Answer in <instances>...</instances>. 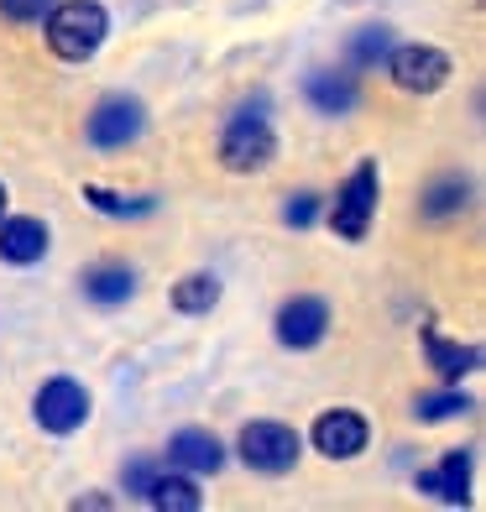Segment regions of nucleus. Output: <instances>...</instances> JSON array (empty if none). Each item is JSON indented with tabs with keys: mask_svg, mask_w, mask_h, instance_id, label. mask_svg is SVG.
Here are the masks:
<instances>
[{
	"mask_svg": "<svg viewBox=\"0 0 486 512\" xmlns=\"http://www.w3.org/2000/svg\"><path fill=\"white\" fill-rule=\"evenodd\" d=\"M324 330H330V304H324V298L298 293L277 309V340H283L288 351H314L324 340Z\"/></svg>",
	"mask_w": 486,
	"mask_h": 512,
	"instance_id": "obj_8",
	"label": "nucleus"
},
{
	"mask_svg": "<svg viewBox=\"0 0 486 512\" xmlns=\"http://www.w3.org/2000/svg\"><path fill=\"white\" fill-rule=\"evenodd\" d=\"M32 413H37V424L48 434H74L89 418V392L79 382H68V377H53V382H42Z\"/></svg>",
	"mask_w": 486,
	"mask_h": 512,
	"instance_id": "obj_7",
	"label": "nucleus"
},
{
	"mask_svg": "<svg viewBox=\"0 0 486 512\" xmlns=\"http://www.w3.org/2000/svg\"><path fill=\"white\" fill-rule=\"evenodd\" d=\"M0 215H6V189H0Z\"/></svg>",
	"mask_w": 486,
	"mask_h": 512,
	"instance_id": "obj_25",
	"label": "nucleus"
},
{
	"mask_svg": "<svg viewBox=\"0 0 486 512\" xmlns=\"http://www.w3.org/2000/svg\"><path fill=\"white\" fill-rule=\"evenodd\" d=\"M387 74H392L398 89H408V95H434V89L450 79V58L439 48L413 42V48H392L387 53Z\"/></svg>",
	"mask_w": 486,
	"mask_h": 512,
	"instance_id": "obj_6",
	"label": "nucleus"
},
{
	"mask_svg": "<svg viewBox=\"0 0 486 512\" xmlns=\"http://www.w3.org/2000/svg\"><path fill=\"white\" fill-rule=\"evenodd\" d=\"M168 465L194 471V476H215L220 465H225V445H220L210 429H178L168 439Z\"/></svg>",
	"mask_w": 486,
	"mask_h": 512,
	"instance_id": "obj_10",
	"label": "nucleus"
},
{
	"mask_svg": "<svg viewBox=\"0 0 486 512\" xmlns=\"http://www.w3.org/2000/svg\"><path fill=\"white\" fill-rule=\"evenodd\" d=\"M298 455H304V439H298V429H288V424L262 418V424H246L241 429V460L251 465V471L283 476V471H293V465H298Z\"/></svg>",
	"mask_w": 486,
	"mask_h": 512,
	"instance_id": "obj_3",
	"label": "nucleus"
},
{
	"mask_svg": "<svg viewBox=\"0 0 486 512\" xmlns=\"http://www.w3.org/2000/svg\"><path fill=\"white\" fill-rule=\"evenodd\" d=\"M131 293H136V272H131V267L105 262V267H89V272H84V298H89V304H100V309L126 304Z\"/></svg>",
	"mask_w": 486,
	"mask_h": 512,
	"instance_id": "obj_14",
	"label": "nucleus"
},
{
	"mask_svg": "<svg viewBox=\"0 0 486 512\" xmlns=\"http://www.w3.org/2000/svg\"><path fill=\"white\" fill-rule=\"evenodd\" d=\"M48 256V225L32 220V215H16V220H0V262H16V267H32Z\"/></svg>",
	"mask_w": 486,
	"mask_h": 512,
	"instance_id": "obj_11",
	"label": "nucleus"
},
{
	"mask_svg": "<svg viewBox=\"0 0 486 512\" xmlns=\"http://www.w3.org/2000/svg\"><path fill=\"white\" fill-rule=\"evenodd\" d=\"M277 157V136L267 126V100H251L230 115V126L220 136V162L230 173H257Z\"/></svg>",
	"mask_w": 486,
	"mask_h": 512,
	"instance_id": "obj_2",
	"label": "nucleus"
},
{
	"mask_svg": "<svg viewBox=\"0 0 486 512\" xmlns=\"http://www.w3.org/2000/svg\"><path fill=\"white\" fill-rule=\"evenodd\" d=\"M142 126H147L142 100L110 95V100H100L95 115L84 121V136H89V147H100V152H121V147H131L136 136H142Z\"/></svg>",
	"mask_w": 486,
	"mask_h": 512,
	"instance_id": "obj_5",
	"label": "nucleus"
},
{
	"mask_svg": "<svg viewBox=\"0 0 486 512\" xmlns=\"http://www.w3.org/2000/svg\"><path fill=\"white\" fill-rule=\"evenodd\" d=\"M53 11V0H0V16L6 21H42Z\"/></svg>",
	"mask_w": 486,
	"mask_h": 512,
	"instance_id": "obj_23",
	"label": "nucleus"
},
{
	"mask_svg": "<svg viewBox=\"0 0 486 512\" xmlns=\"http://www.w3.org/2000/svg\"><path fill=\"white\" fill-rule=\"evenodd\" d=\"M110 32V16L100 0H63L48 11V48L68 63H84L100 53V42Z\"/></svg>",
	"mask_w": 486,
	"mask_h": 512,
	"instance_id": "obj_1",
	"label": "nucleus"
},
{
	"mask_svg": "<svg viewBox=\"0 0 486 512\" xmlns=\"http://www.w3.org/2000/svg\"><path fill=\"white\" fill-rule=\"evenodd\" d=\"M466 178H439L434 189L424 194V215L429 220H445V215H460V209H466Z\"/></svg>",
	"mask_w": 486,
	"mask_h": 512,
	"instance_id": "obj_18",
	"label": "nucleus"
},
{
	"mask_svg": "<svg viewBox=\"0 0 486 512\" xmlns=\"http://www.w3.org/2000/svg\"><path fill=\"white\" fill-rule=\"evenodd\" d=\"M215 304H220V277L215 272H189L173 288V309L178 314H210Z\"/></svg>",
	"mask_w": 486,
	"mask_h": 512,
	"instance_id": "obj_17",
	"label": "nucleus"
},
{
	"mask_svg": "<svg viewBox=\"0 0 486 512\" xmlns=\"http://www.w3.org/2000/svg\"><path fill=\"white\" fill-rule=\"evenodd\" d=\"M392 53V32L387 27H361L356 37H351V68H372V63H382Z\"/></svg>",
	"mask_w": 486,
	"mask_h": 512,
	"instance_id": "obj_20",
	"label": "nucleus"
},
{
	"mask_svg": "<svg viewBox=\"0 0 486 512\" xmlns=\"http://www.w3.org/2000/svg\"><path fill=\"white\" fill-rule=\"evenodd\" d=\"M147 502H152V507H162V512H199V507H204L199 486H194L189 476H152Z\"/></svg>",
	"mask_w": 486,
	"mask_h": 512,
	"instance_id": "obj_16",
	"label": "nucleus"
},
{
	"mask_svg": "<svg viewBox=\"0 0 486 512\" xmlns=\"http://www.w3.org/2000/svg\"><path fill=\"white\" fill-rule=\"evenodd\" d=\"M314 450L319 455H330V460H351L366 450V418L351 413V408H335V413H324L319 424H314Z\"/></svg>",
	"mask_w": 486,
	"mask_h": 512,
	"instance_id": "obj_9",
	"label": "nucleus"
},
{
	"mask_svg": "<svg viewBox=\"0 0 486 512\" xmlns=\"http://www.w3.org/2000/svg\"><path fill=\"white\" fill-rule=\"evenodd\" d=\"M84 199L95 204L100 215H115V220H142V215H152V209H157L152 194H142V199H121V194H110V189H84Z\"/></svg>",
	"mask_w": 486,
	"mask_h": 512,
	"instance_id": "obj_19",
	"label": "nucleus"
},
{
	"mask_svg": "<svg viewBox=\"0 0 486 512\" xmlns=\"http://www.w3.org/2000/svg\"><path fill=\"white\" fill-rule=\"evenodd\" d=\"M304 95L319 115H351L361 105V89H356V74H330V68H319V74L304 79Z\"/></svg>",
	"mask_w": 486,
	"mask_h": 512,
	"instance_id": "obj_12",
	"label": "nucleus"
},
{
	"mask_svg": "<svg viewBox=\"0 0 486 512\" xmlns=\"http://www.w3.org/2000/svg\"><path fill=\"white\" fill-rule=\"evenodd\" d=\"M314 215H319V194H293V199L283 204V220H288L293 230L314 225Z\"/></svg>",
	"mask_w": 486,
	"mask_h": 512,
	"instance_id": "obj_22",
	"label": "nucleus"
},
{
	"mask_svg": "<svg viewBox=\"0 0 486 512\" xmlns=\"http://www.w3.org/2000/svg\"><path fill=\"white\" fill-rule=\"evenodd\" d=\"M471 486V450H450L434 471H419V492H429L434 502H466Z\"/></svg>",
	"mask_w": 486,
	"mask_h": 512,
	"instance_id": "obj_13",
	"label": "nucleus"
},
{
	"mask_svg": "<svg viewBox=\"0 0 486 512\" xmlns=\"http://www.w3.org/2000/svg\"><path fill=\"white\" fill-rule=\"evenodd\" d=\"M460 413H471V398H460V392H434V398L413 403L419 424H445V418H460Z\"/></svg>",
	"mask_w": 486,
	"mask_h": 512,
	"instance_id": "obj_21",
	"label": "nucleus"
},
{
	"mask_svg": "<svg viewBox=\"0 0 486 512\" xmlns=\"http://www.w3.org/2000/svg\"><path fill=\"white\" fill-rule=\"evenodd\" d=\"M152 476H157V465L142 455V460H131L126 465V492H136V497H147V486H152Z\"/></svg>",
	"mask_w": 486,
	"mask_h": 512,
	"instance_id": "obj_24",
	"label": "nucleus"
},
{
	"mask_svg": "<svg viewBox=\"0 0 486 512\" xmlns=\"http://www.w3.org/2000/svg\"><path fill=\"white\" fill-rule=\"evenodd\" d=\"M372 215H377V162H361V168L340 183L330 225H335L340 241H361L366 230H372Z\"/></svg>",
	"mask_w": 486,
	"mask_h": 512,
	"instance_id": "obj_4",
	"label": "nucleus"
},
{
	"mask_svg": "<svg viewBox=\"0 0 486 512\" xmlns=\"http://www.w3.org/2000/svg\"><path fill=\"white\" fill-rule=\"evenodd\" d=\"M424 351H429V366L439 371L445 382H460L466 371L481 366V351L476 345H455V340H439L434 330H424Z\"/></svg>",
	"mask_w": 486,
	"mask_h": 512,
	"instance_id": "obj_15",
	"label": "nucleus"
}]
</instances>
